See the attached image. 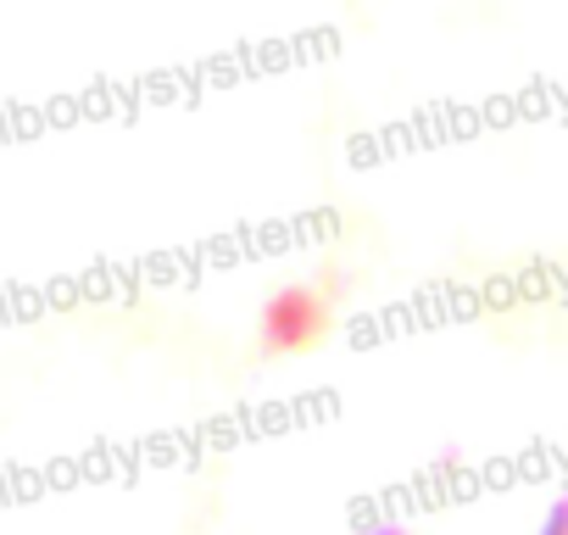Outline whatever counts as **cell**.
Masks as SVG:
<instances>
[{"instance_id":"1","label":"cell","mask_w":568,"mask_h":535,"mask_svg":"<svg viewBox=\"0 0 568 535\" xmlns=\"http://www.w3.org/2000/svg\"><path fill=\"white\" fill-rule=\"evenodd\" d=\"M324 324H329V313H324L318 291H307V285H284V291L262 307V341H267L273 352H302V346H313V341L324 335Z\"/></svg>"},{"instance_id":"2","label":"cell","mask_w":568,"mask_h":535,"mask_svg":"<svg viewBox=\"0 0 568 535\" xmlns=\"http://www.w3.org/2000/svg\"><path fill=\"white\" fill-rule=\"evenodd\" d=\"M562 529H568V496H557L546 513V535H562Z\"/></svg>"}]
</instances>
